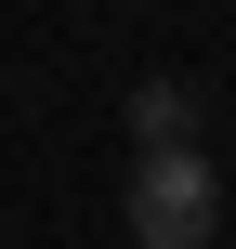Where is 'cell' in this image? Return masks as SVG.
I'll return each mask as SVG.
<instances>
[{"mask_svg":"<svg viewBox=\"0 0 236 249\" xmlns=\"http://www.w3.org/2000/svg\"><path fill=\"white\" fill-rule=\"evenodd\" d=\"M118 210H131V249H210L223 236V171L197 144H145L131 184H118Z\"/></svg>","mask_w":236,"mask_h":249,"instance_id":"6da1fadb","label":"cell"},{"mask_svg":"<svg viewBox=\"0 0 236 249\" xmlns=\"http://www.w3.org/2000/svg\"><path fill=\"white\" fill-rule=\"evenodd\" d=\"M131 131L145 144H197V92L184 79H131Z\"/></svg>","mask_w":236,"mask_h":249,"instance_id":"7a4b0ae2","label":"cell"}]
</instances>
